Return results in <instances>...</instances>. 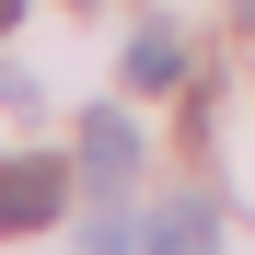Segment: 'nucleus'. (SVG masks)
Masks as SVG:
<instances>
[{"label":"nucleus","mask_w":255,"mask_h":255,"mask_svg":"<svg viewBox=\"0 0 255 255\" xmlns=\"http://www.w3.org/2000/svg\"><path fill=\"white\" fill-rule=\"evenodd\" d=\"M81 162H93L105 186H116V174H139V128H128V116H93V128H81Z\"/></svg>","instance_id":"nucleus-2"},{"label":"nucleus","mask_w":255,"mask_h":255,"mask_svg":"<svg viewBox=\"0 0 255 255\" xmlns=\"http://www.w3.org/2000/svg\"><path fill=\"white\" fill-rule=\"evenodd\" d=\"M128 81H139V93H174V81H186V47H174V35H139V47H128Z\"/></svg>","instance_id":"nucleus-3"},{"label":"nucleus","mask_w":255,"mask_h":255,"mask_svg":"<svg viewBox=\"0 0 255 255\" xmlns=\"http://www.w3.org/2000/svg\"><path fill=\"white\" fill-rule=\"evenodd\" d=\"M12 23H23V0H0V35H12Z\"/></svg>","instance_id":"nucleus-6"},{"label":"nucleus","mask_w":255,"mask_h":255,"mask_svg":"<svg viewBox=\"0 0 255 255\" xmlns=\"http://www.w3.org/2000/svg\"><path fill=\"white\" fill-rule=\"evenodd\" d=\"M58 209H70V174H58L47 151H23V162H0V244H23V232H47Z\"/></svg>","instance_id":"nucleus-1"},{"label":"nucleus","mask_w":255,"mask_h":255,"mask_svg":"<svg viewBox=\"0 0 255 255\" xmlns=\"http://www.w3.org/2000/svg\"><path fill=\"white\" fill-rule=\"evenodd\" d=\"M81 255H128V221H93V232H81Z\"/></svg>","instance_id":"nucleus-5"},{"label":"nucleus","mask_w":255,"mask_h":255,"mask_svg":"<svg viewBox=\"0 0 255 255\" xmlns=\"http://www.w3.org/2000/svg\"><path fill=\"white\" fill-rule=\"evenodd\" d=\"M151 255H221L209 209H162V221H151Z\"/></svg>","instance_id":"nucleus-4"}]
</instances>
